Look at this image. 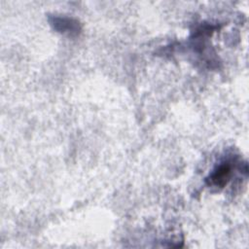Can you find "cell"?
Returning a JSON list of instances; mask_svg holds the SVG:
<instances>
[{"label":"cell","mask_w":249,"mask_h":249,"mask_svg":"<svg viewBox=\"0 0 249 249\" xmlns=\"http://www.w3.org/2000/svg\"><path fill=\"white\" fill-rule=\"evenodd\" d=\"M233 164L231 160H224L217 165L206 178L208 186L216 188H224L232 176Z\"/></svg>","instance_id":"1"},{"label":"cell","mask_w":249,"mask_h":249,"mask_svg":"<svg viewBox=\"0 0 249 249\" xmlns=\"http://www.w3.org/2000/svg\"><path fill=\"white\" fill-rule=\"evenodd\" d=\"M51 24L56 31L62 34H67L69 36H75L81 30L79 22L70 18L53 17L51 18Z\"/></svg>","instance_id":"2"}]
</instances>
